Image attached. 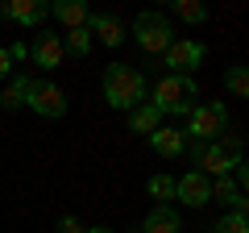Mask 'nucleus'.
<instances>
[{"instance_id":"obj_6","label":"nucleus","mask_w":249,"mask_h":233,"mask_svg":"<svg viewBox=\"0 0 249 233\" xmlns=\"http://www.w3.org/2000/svg\"><path fill=\"white\" fill-rule=\"evenodd\" d=\"M204 42H196V38H175V42L166 46V54H162V63L170 67V75H191L199 63H204Z\"/></svg>"},{"instance_id":"obj_4","label":"nucleus","mask_w":249,"mask_h":233,"mask_svg":"<svg viewBox=\"0 0 249 233\" xmlns=\"http://www.w3.org/2000/svg\"><path fill=\"white\" fill-rule=\"evenodd\" d=\"M133 42L142 46L145 54H166V46L175 42V29H170V21L162 17V13L145 9V13H137V21H133Z\"/></svg>"},{"instance_id":"obj_23","label":"nucleus","mask_w":249,"mask_h":233,"mask_svg":"<svg viewBox=\"0 0 249 233\" xmlns=\"http://www.w3.org/2000/svg\"><path fill=\"white\" fill-rule=\"evenodd\" d=\"M83 229H88V225H83L79 216H62L58 221V233H83Z\"/></svg>"},{"instance_id":"obj_15","label":"nucleus","mask_w":249,"mask_h":233,"mask_svg":"<svg viewBox=\"0 0 249 233\" xmlns=\"http://www.w3.org/2000/svg\"><path fill=\"white\" fill-rule=\"evenodd\" d=\"M29 92H34V79H29L25 71H17V75H9V88H4V96H0V104L4 108H25Z\"/></svg>"},{"instance_id":"obj_22","label":"nucleus","mask_w":249,"mask_h":233,"mask_svg":"<svg viewBox=\"0 0 249 233\" xmlns=\"http://www.w3.org/2000/svg\"><path fill=\"white\" fill-rule=\"evenodd\" d=\"M212 233H249V221H245V213H224L212 225Z\"/></svg>"},{"instance_id":"obj_1","label":"nucleus","mask_w":249,"mask_h":233,"mask_svg":"<svg viewBox=\"0 0 249 233\" xmlns=\"http://www.w3.org/2000/svg\"><path fill=\"white\" fill-rule=\"evenodd\" d=\"M145 96H150V83H145V75L137 67H129V63H108L104 67V100L112 108L133 113L137 104H145Z\"/></svg>"},{"instance_id":"obj_8","label":"nucleus","mask_w":249,"mask_h":233,"mask_svg":"<svg viewBox=\"0 0 249 233\" xmlns=\"http://www.w3.org/2000/svg\"><path fill=\"white\" fill-rule=\"evenodd\" d=\"M175 200L187 208H204L212 200V179L199 175V171H187L183 179H175Z\"/></svg>"},{"instance_id":"obj_7","label":"nucleus","mask_w":249,"mask_h":233,"mask_svg":"<svg viewBox=\"0 0 249 233\" xmlns=\"http://www.w3.org/2000/svg\"><path fill=\"white\" fill-rule=\"evenodd\" d=\"M29 108H34L37 116H46V121H58V116L67 113V96H62L58 83H50V79H34V92H29Z\"/></svg>"},{"instance_id":"obj_21","label":"nucleus","mask_w":249,"mask_h":233,"mask_svg":"<svg viewBox=\"0 0 249 233\" xmlns=\"http://www.w3.org/2000/svg\"><path fill=\"white\" fill-rule=\"evenodd\" d=\"M224 88H229L232 96L245 100L249 96V71H245V67H229V71H224Z\"/></svg>"},{"instance_id":"obj_10","label":"nucleus","mask_w":249,"mask_h":233,"mask_svg":"<svg viewBox=\"0 0 249 233\" xmlns=\"http://www.w3.org/2000/svg\"><path fill=\"white\" fill-rule=\"evenodd\" d=\"M29 54H34V63L42 67V71H54V67L67 58V50H62V38H58V34H37V42L29 46Z\"/></svg>"},{"instance_id":"obj_12","label":"nucleus","mask_w":249,"mask_h":233,"mask_svg":"<svg viewBox=\"0 0 249 233\" xmlns=\"http://www.w3.org/2000/svg\"><path fill=\"white\" fill-rule=\"evenodd\" d=\"M88 34H96L104 46H121L124 42V21L112 13H91L88 17Z\"/></svg>"},{"instance_id":"obj_19","label":"nucleus","mask_w":249,"mask_h":233,"mask_svg":"<svg viewBox=\"0 0 249 233\" xmlns=\"http://www.w3.org/2000/svg\"><path fill=\"white\" fill-rule=\"evenodd\" d=\"M175 17L187 21V25H199V21H208V9L199 0H175Z\"/></svg>"},{"instance_id":"obj_5","label":"nucleus","mask_w":249,"mask_h":233,"mask_svg":"<svg viewBox=\"0 0 249 233\" xmlns=\"http://www.w3.org/2000/svg\"><path fill=\"white\" fill-rule=\"evenodd\" d=\"M191 162H196V171L208 175V179H212V175L220 179V175H229V171L237 167V158H232L220 142H191Z\"/></svg>"},{"instance_id":"obj_9","label":"nucleus","mask_w":249,"mask_h":233,"mask_svg":"<svg viewBox=\"0 0 249 233\" xmlns=\"http://www.w3.org/2000/svg\"><path fill=\"white\" fill-rule=\"evenodd\" d=\"M0 13L9 21H17V25H42V21L50 17V4H46V0H4Z\"/></svg>"},{"instance_id":"obj_3","label":"nucleus","mask_w":249,"mask_h":233,"mask_svg":"<svg viewBox=\"0 0 249 233\" xmlns=\"http://www.w3.org/2000/svg\"><path fill=\"white\" fill-rule=\"evenodd\" d=\"M224 129H229V108H224V100H208V104H196L191 113H187L183 137L216 142V137H224Z\"/></svg>"},{"instance_id":"obj_11","label":"nucleus","mask_w":249,"mask_h":233,"mask_svg":"<svg viewBox=\"0 0 249 233\" xmlns=\"http://www.w3.org/2000/svg\"><path fill=\"white\" fill-rule=\"evenodd\" d=\"M150 150H154V154H162V158H178V154L187 150L183 129H175V125H158V129L150 134Z\"/></svg>"},{"instance_id":"obj_26","label":"nucleus","mask_w":249,"mask_h":233,"mask_svg":"<svg viewBox=\"0 0 249 233\" xmlns=\"http://www.w3.org/2000/svg\"><path fill=\"white\" fill-rule=\"evenodd\" d=\"M133 233H142V229H133Z\"/></svg>"},{"instance_id":"obj_18","label":"nucleus","mask_w":249,"mask_h":233,"mask_svg":"<svg viewBox=\"0 0 249 233\" xmlns=\"http://www.w3.org/2000/svg\"><path fill=\"white\" fill-rule=\"evenodd\" d=\"M62 50L75 54V58H88V54H91V34H88V25H83V29H67V38H62Z\"/></svg>"},{"instance_id":"obj_13","label":"nucleus","mask_w":249,"mask_h":233,"mask_svg":"<svg viewBox=\"0 0 249 233\" xmlns=\"http://www.w3.org/2000/svg\"><path fill=\"white\" fill-rule=\"evenodd\" d=\"M50 17L58 21V25H67V29H83V25H88V17H91V9L83 4V0H54V4H50Z\"/></svg>"},{"instance_id":"obj_17","label":"nucleus","mask_w":249,"mask_h":233,"mask_svg":"<svg viewBox=\"0 0 249 233\" xmlns=\"http://www.w3.org/2000/svg\"><path fill=\"white\" fill-rule=\"evenodd\" d=\"M158 125H162V113L150 104V100H145V104H137L133 113H129V129H133V134H154Z\"/></svg>"},{"instance_id":"obj_2","label":"nucleus","mask_w":249,"mask_h":233,"mask_svg":"<svg viewBox=\"0 0 249 233\" xmlns=\"http://www.w3.org/2000/svg\"><path fill=\"white\" fill-rule=\"evenodd\" d=\"M196 96H199L196 75H170V71H166L158 83H154L150 104L158 108L162 116H187L191 108H196Z\"/></svg>"},{"instance_id":"obj_20","label":"nucleus","mask_w":249,"mask_h":233,"mask_svg":"<svg viewBox=\"0 0 249 233\" xmlns=\"http://www.w3.org/2000/svg\"><path fill=\"white\" fill-rule=\"evenodd\" d=\"M145 192H150L158 204H166V200H175V179H170V175H150Z\"/></svg>"},{"instance_id":"obj_14","label":"nucleus","mask_w":249,"mask_h":233,"mask_svg":"<svg viewBox=\"0 0 249 233\" xmlns=\"http://www.w3.org/2000/svg\"><path fill=\"white\" fill-rule=\"evenodd\" d=\"M178 229H183V221H178V213L170 204H154L142 225V233H178Z\"/></svg>"},{"instance_id":"obj_16","label":"nucleus","mask_w":249,"mask_h":233,"mask_svg":"<svg viewBox=\"0 0 249 233\" xmlns=\"http://www.w3.org/2000/svg\"><path fill=\"white\" fill-rule=\"evenodd\" d=\"M212 200H224V204H229V213H245V192H241L229 175H220V179L212 183Z\"/></svg>"},{"instance_id":"obj_24","label":"nucleus","mask_w":249,"mask_h":233,"mask_svg":"<svg viewBox=\"0 0 249 233\" xmlns=\"http://www.w3.org/2000/svg\"><path fill=\"white\" fill-rule=\"evenodd\" d=\"M9 75H13V58H9V50L0 46V83L9 79Z\"/></svg>"},{"instance_id":"obj_25","label":"nucleus","mask_w":249,"mask_h":233,"mask_svg":"<svg viewBox=\"0 0 249 233\" xmlns=\"http://www.w3.org/2000/svg\"><path fill=\"white\" fill-rule=\"evenodd\" d=\"M83 233H112L108 225H91V229H83Z\"/></svg>"}]
</instances>
